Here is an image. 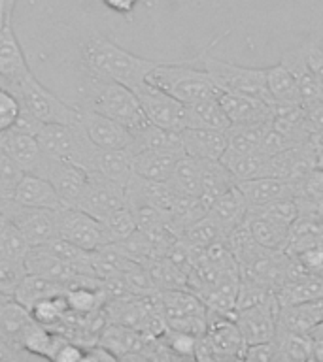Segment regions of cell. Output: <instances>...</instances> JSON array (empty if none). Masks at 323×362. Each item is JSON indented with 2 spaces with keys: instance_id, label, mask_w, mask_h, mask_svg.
Returning <instances> with one entry per match:
<instances>
[{
  "instance_id": "cell-1",
  "label": "cell",
  "mask_w": 323,
  "mask_h": 362,
  "mask_svg": "<svg viewBox=\"0 0 323 362\" xmlns=\"http://www.w3.org/2000/svg\"><path fill=\"white\" fill-rule=\"evenodd\" d=\"M79 53L81 64L89 76L112 79L129 89H136L138 85L144 83L147 74L161 62L135 55L98 33H93L89 38L81 42Z\"/></svg>"
},
{
  "instance_id": "cell-2",
  "label": "cell",
  "mask_w": 323,
  "mask_h": 362,
  "mask_svg": "<svg viewBox=\"0 0 323 362\" xmlns=\"http://www.w3.org/2000/svg\"><path fill=\"white\" fill-rule=\"evenodd\" d=\"M79 107H87L118 121L127 127L132 134L149 123L135 90L112 79L89 76V83L84 89V98Z\"/></svg>"
},
{
  "instance_id": "cell-3",
  "label": "cell",
  "mask_w": 323,
  "mask_h": 362,
  "mask_svg": "<svg viewBox=\"0 0 323 362\" xmlns=\"http://www.w3.org/2000/svg\"><path fill=\"white\" fill-rule=\"evenodd\" d=\"M146 81L172 95L186 106L221 95L220 87L214 83L208 72L195 64V57L187 61H161L147 74Z\"/></svg>"
},
{
  "instance_id": "cell-4",
  "label": "cell",
  "mask_w": 323,
  "mask_h": 362,
  "mask_svg": "<svg viewBox=\"0 0 323 362\" xmlns=\"http://www.w3.org/2000/svg\"><path fill=\"white\" fill-rule=\"evenodd\" d=\"M227 34H229V30L212 40V44H208L198 55H195V64L208 72V76L214 79V83L220 87L221 93L257 96V98H263V100L274 104L271 90H268V83H266V68L240 66V64L227 62L212 55V47Z\"/></svg>"
},
{
  "instance_id": "cell-5",
  "label": "cell",
  "mask_w": 323,
  "mask_h": 362,
  "mask_svg": "<svg viewBox=\"0 0 323 362\" xmlns=\"http://www.w3.org/2000/svg\"><path fill=\"white\" fill-rule=\"evenodd\" d=\"M6 89H10L17 96V100L21 104V112L28 113L40 123H79L81 110L62 100L61 96L47 89L34 74Z\"/></svg>"
},
{
  "instance_id": "cell-6",
  "label": "cell",
  "mask_w": 323,
  "mask_h": 362,
  "mask_svg": "<svg viewBox=\"0 0 323 362\" xmlns=\"http://www.w3.org/2000/svg\"><path fill=\"white\" fill-rule=\"evenodd\" d=\"M55 211L57 209L23 206L13 198L0 200V215H4L6 219H10L21 230L28 245H45L59 238Z\"/></svg>"
},
{
  "instance_id": "cell-7",
  "label": "cell",
  "mask_w": 323,
  "mask_h": 362,
  "mask_svg": "<svg viewBox=\"0 0 323 362\" xmlns=\"http://www.w3.org/2000/svg\"><path fill=\"white\" fill-rule=\"evenodd\" d=\"M132 90L138 96V102H140L149 123L170 130V132H178V134L187 129V106L183 102L147 81L140 83Z\"/></svg>"
},
{
  "instance_id": "cell-8",
  "label": "cell",
  "mask_w": 323,
  "mask_h": 362,
  "mask_svg": "<svg viewBox=\"0 0 323 362\" xmlns=\"http://www.w3.org/2000/svg\"><path fill=\"white\" fill-rule=\"evenodd\" d=\"M57 234L62 240L74 243L87 251H95L101 245H106L104 230H102V221L89 215L87 211L72 206L57 209Z\"/></svg>"
},
{
  "instance_id": "cell-9",
  "label": "cell",
  "mask_w": 323,
  "mask_h": 362,
  "mask_svg": "<svg viewBox=\"0 0 323 362\" xmlns=\"http://www.w3.org/2000/svg\"><path fill=\"white\" fill-rule=\"evenodd\" d=\"M278 315H280V304L276 294H272L271 298L263 300L259 304L246 305L234 311V321L240 328L246 345L263 344L276 338Z\"/></svg>"
},
{
  "instance_id": "cell-10",
  "label": "cell",
  "mask_w": 323,
  "mask_h": 362,
  "mask_svg": "<svg viewBox=\"0 0 323 362\" xmlns=\"http://www.w3.org/2000/svg\"><path fill=\"white\" fill-rule=\"evenodd\" d=\"M123 206H127L125 185L98 174L87 175L81 197L76 204V208L84 209L101 221Z\"/></svg>"
},
{
  "instance_id": "cell-11",
  "label": "cell",
  "mask_w": 323,
  "mask_h": 362,
  "mask_svg": "<svg viewBox=\"0 0 323 362\" xmlns=\"http://www.w3.org/2000/svg\"><path fill=\"white\" fill-rule=\"evenodd\" d=\"M0 149L25 172V174L42 175L47 164V155L42 153L36 136L27 130L11 127L0 134Z\"/></svg>"
},
{
  "instance_id": "cell-12",
  "label": "cell",
  "mask_w": 323,
  "mask_h": 362,
  "mask_svg": "<svg viewBox=\"0 0 323 362\" xmlns=\"http://www.w3.org/2000/svg\"><path fill=\"white\" fill-rule=\"evenodd\" d=\"M79 110H81L79 124L95 146L104 147V149H127V151H130L135 136L127 127L102 115V113L87 110V107H79Z\"/></svg>"
},
{
  "instance_id": "cell-13",
  "label": "cell",
  "mask_w": 323,
  "mask_h": 362,
  "mask_svg": "<svg viewBox=\"0 0 323 362\" xmlns=\"http://www.w3.org/2000/svg\"><path fill=\"white\" fill-rule=\"evenodd\" d=\"M36 140L44 155L50 158H62L70 160L78 155L79 146L84 141V129L81 124H62V123H44L36 132Z\"/></svg>"
},
{
  "instance_id": "cell-14",
  "label": "cell",
  "mask_w": 323,
  "mask_h": 362,
  "mask_svg": "<svg viewBox=\"0 0 323 362\" xmlns=\"http://www.w3.org/2000/svg\"><path fill=\"white\" fill-rule=\"evenodd\" d=\"M204 336L214 347L217 361L220 358H244L246 341H244L240 328L232 315L208 310V322H206Z\"/></svg>"
},
{
  "instance_id": "cell-15",
  "label": "cell",
  "mask_w": 323,
  "mask_h": 362,
  "mask_svg": "<svg viewBox=\"0 0 323 362\" xmlns=\"http://www.w3.org/2000/svg\"><path fill=\"white\" fill-rule=\"evenodd\" d=\"M30 74L33 70L13 30V19H6L0 28V85L10 87Z\"/></svg>"
},
{
  "instance_id": "cell-16",
  "label": "cell",
  "mask_w": 323,
  "mask_h": 362,
  "mask_svg": "<svg viewBox=\"0 0 323 362\" xmlns=\"http://www.w3.org/2000/svg\"><path fill=\"white\" fill-rule=\"evenodd\" d=\"M87 172L81 166L70 163V160H62V158H50L42 177L51 181V185L55 187L57 194L61 197L64 206H72L76 208L81 191H84L85 181H87Z\"/></svg>"
},
{
  "instance_id": "cell-17",
  "label": "cell",
  "mask_w": 323,
  "mask_h": 362,
  "mask_svg": "<svg viewBox=\"0 0 323 362\" xmlns=\"http://www.w3.org/2000/svg\"><path fill=\"white\" fill-rule=\"evenodd\" d=\"M220 102L231 124H255L272 121V104L257 96L221 93Z\"/></svg>"
},
{
  "instance_id": "cell-18",
  "label": "cell",
  "mask_w": 323,
  "mask_h": 362,
  "mask_svg": "<svg viewBox=\"0 0 323 362\" xmlns=\"http://www.w3.org/2000/svg\"><path fill=\"white\" fill-rule=\"evenodd\" d=\"M280 62L288 68L295 81H297V85H299L302 106H310V104L323 100V87L317 81L314 70L310 68L308 55H306V44L285 51Z\"/></svg>"
},
{
  "instance_id": "cell-19",
  "label": "cell",
  "mask_w": 323,
  "mask_h": 362,
  "mask_svg": "<svg viewBox=\"0 0 323 362\" xmlns=\"http://www.w3.org/2000/svg\"><path fill=\"white\" fill-rule=\"evenodd\" d=\"M186 155L183 147L174 149H144L132 155V172L144 180L169 181L176 164Z\"/></svg>"
},
{
  "instance_id": "cell-20",
  "label": "cell",
  "mask_w": 323,
  "mask_h": 362,
  "mask_svg": "<svg viewBox=\"0 0 323 362\" xmlns=\"http://www.w3.org/2000/svg\"><path fill=\"white\" fill-rule=\"evenodd\" d=\"M237 187L240 189L244 198H246L249 211L251 209L265 208V206L276 202L280 198L293 197L295 194L293 181L280 180V177H272V175L237 181Z\"/></svg>"
},
{
  "instance_id": "cell-21",
  "label": "cell",
  "mask_w": 323,
  "mask_h": 362,
  "mask_svg": "<svg viewBox=\"0 0 323 362\" xmlns=\"http://www.w3.org/2000/svg\"><path fill=\"white\" fill-rule=\"evenodd\" d=\"M180 138L186 155L200 160H221L229 146L227 130L220 129H183Z\"/></svg>"
},
{
  "instance_id": "cell-22",
  "label": "cell",
  "mask_w": 323,
  "mask_h": 362,
  "mask_svg": "<svg viewBox=\"0 0 323 362\" xmlns=\"http://www.w3.org/2000/svg\"><path fill=\"white\" fill-rule=\"evenodd\" d=\"M323 325V298L306 300L299 304L280 305L278 328L291 332L312 334Z\"/></svg>"
},
{
  "instance_id": "cell-23",
  "label": "cell",
  "mask_w": 323,
  "mask_h": 362,
  "mask_svg": "<svg viewBox=\"0 0 323 362\" xmlns=\"http://www.w3.org/2000/svg\"><path fill=\"white\" fill-rule=\"evenodd\" d=\"M13 200L23 206H30V208H44V209H61L64 208L61 197L57 194L55 187L51 185L42 175L36 174H25L23 180L16 189Z\"/></svg>"
},
{
  "instance_id": "cell-24",
  "label": "cell",
  "mask_w": 323,
  "mask_h": 362,
  "mask_svg": "<svg viewBox=\"0 0 323 362\" xmlns=\"http://www.w3.org/2000/svg\"><path fill=\"white\" fill-rule=\"evenodd\" d=\"M248 211V202L237 185L220 194L208 208V215L217 223L225 236L232 228H237L240 223L246 221Z\"/></svg>"
},
{
  "instance_id": "cell-25",
  "label": "cell",
  "mask_w": 323,
  "mask_h": 362,
  "mask_svg": "<svg viewBox=\"0 0 323 362\" xmlns=\"http://www.w3.org/2000/svg\"><path fill=\"white\" fill-rule=\"evenodd\" d=\"M159 304L163 310V315L166 319V325L170 321L186 319L193 315H206L208 308L197 294L189 288H170V291H157Z\"/></svg>"
},
{
  "instance_id": "cell-26",
  "label": "cell",
  "mask_w": 323,
  "mask_h": 362,
  "mask_svg": "<svg viewBox=\"0 0 323 362\" xmlns=\"http://www.w3.org/2000/svg\"><path fill=\"white\" fill-rule=\"evenodd\" d=\"M34 325H36V321L30 315V310L16 302L13 298L8 300V304L0 311V336L17 351H25L23 349V341H25V336Z\"/></svg>"
},
{
  "instance_id": "cell-27",
  "label": "cell",
  "mask_w": 323,
  "mask_h": 362,
  "mask_svg": "<svg viewBox=\"0 0 323 362\" xmlns=\"http://www.w3.org/2000/svg\"><path fill=\"white\" fill-rule=\"evenodd\" d=\"M23 262H25V268H27L28 274H40V276L59 279L62 283L78 274L72 266L62 262L45 245H30Z\"/></svg>"
},
{
  "instance_id": "cell-28",
  "label": "cell",
  "mask_w": 323,
  "mask_h": 362,
  "mask_svg": "<svg viewBox=\"0 0 323 362\" xmlns=\"http://www.w3.org/2000/svg\"><path fill=\"white\" fill-rule=\"evenodd\" d=\"M248 225L251 236L261 247L272 251H285L289 240V226L259 211H248Z\"/></svg>"
},
{
  "instance_id": "cell-29",
  "label": "cell",
  "mask_w": 323,
  "mask_h": 362,
  "mask_svg": "<svg viewBox=\"0 0 323 362\" xmlns=\"http://www.w3.org/2000/svg\"><path fill=\"white\" fill-rule=\"evenodd\" d=\"M64 293H67V287L59 279H51V277L40 276V274H27L11 298L30 310L40 300L53 298V296Z\"/></svg>"
},
{
  "instance_id": "cell-30",
  "label": "cell",
  "mask_w": 323,
  "mask_h": 362,
  "mask_svg": "<svg viewBox=\"0 0 323 362\" xmlns=\"http://www.w3.org/2000/svg\"><path fill=\"white\" fill-rule=\"evenodd\" d=\"M323 240V217L316 214H299L297 219L289 225V240L285 253L297 255L312 243Z\"/></svg>"
},
{
  "instance_id": "cell-31",
  "label": "cell",
  "mask_w": 323,
  "mask_h": 362,
  "mask_svg": "<svg viewBox=\"0 0 323 362\" xmlns=\"http://www.w3.org/2000/svg\"><path fill=\"white\" fill-rule=\"evenodd\" d=\"M268 157H271V155H266V153L263 151H225L223 153V157H221V163L225 164L227 168H229V172L234 175V180L244 181L268 175Z\"/></svg>"
},
{
  "instance_id": "cell-32",
  "label": "cell",
  "mask_w": 323,
  "mask_h": 362,
  "mask_svg": "<svg viewBox=\"0 0 323 362\" xmlns=\"http://www.w3.org/2000/svg\"><path fill=\"white\" fill-rule=\"evenodd\" d=\"M231 121L221 106L220 96L208 100L187 104V129H220L227 130Z\"/></svg>"
},
{
  "instance_id": "cell-33",
  "label": "cell",
  "mask_w": 323,
  "mask_h": 362,
  "mask_svg": "<svg viewBox=\"0 0 323 362\" xmlns=\"http://www.w3.org/2000/svg\"><path fill=\"white\" fill-rule=\"evenodd\" d=\"M295 198L299 204V214H316L323 217V170L316 166L297 181Z\"/></svg>"
},
{
  "instance_id": "cell-34",
  "label": "cell",
  "mask_w": 323,
  "mask_h": 362,
  "mask_svg": "<svg viewBox=\"0 0 323 362\" xmlns=\"http://www.w3.org/2000/svg\"><path fill=\"white\" fill-rule=\"evenodd\" d=\"M276 298L280 305L299 304V302H306V300L323 298V276L305 274V276L295 277V279H291V281L278 288Z\"/></svg>"
},
{
  "instance_id": "cell-35",
  "label": "cell",
  "mask_w": 323,
  "mask_h": 362,
  "mask_svg": "<svg viewBox=\"0 0 323 362\" xmlns=\"http://www.w3.org/2000/svg\"><path fill=\"white\" fill-rule=\"evenodd\" d=\"M234 185H237L234 175L229 172V168L221 160H203V189H200V198L206 204V208H210V204L214 202L215 198Z\"/></svg>"
},
{
  "instance_id": "cell-36",
  "label": "cell",
  "mask_w": 323,
  "mask_h": 362,
  "mask_svg": "<svg viewBox=\"0 0 323 362\" xmlns=\"http://www.w3.org/2000/svg\"><path fill=\"white\" fill-rule=\"evenodd\" d=\"M169 183L180 194L200 197V189H203V160L191 157V155H183L178 160V164H176Z\"/></svg>"
},
{
  "instance_id": "cell-37",
  "label": "cell",
  "mask_w": 323,
  "mask_h": 362,
  "mask_svg": "<svg viewBox=\"0 0 323 362\" xmlns=\"http://www.w3.org/2000/svg\"><path fill=\"white\" fill-rule=\"evenodd\" d=\"M266 83L274 104H302L299 85L282 62L266 68Z\"/></svg>"
},
{
  "instance_id": "cell-38",
  "label": "cell",
  "mask_w": 323,
  "mask_h": 362,
  "mask_svg": "<svg viewBox=\"0 0 323 362\" xmlns=\"http://www.w3.org/2000/svg\"><path fill=\"white\" fill-rule=\"evenodd\" d=\"M272 123V121H271ZM271 123H255V124H231L227 129L229 146L227 151L234 153H251L263 149L266 129Z\"/></svg>"
},
{
  "instance_id": "cell-39",
  "label": "cell",
  "mask_w": 323,
  "mask_h": 362,
  "mask_svg": "<svg viewBox=\"0 0 323 362\" xmlns=\"http://www.w3.org/2000/svg\"><path fill=\"white\" fill-rule=\"evenodd\" d=\"M149 272L153 285L157 291L170 288H187V274L181 272L169 257H155L144 264Z\"/></svg>"
},
{
  "instance_id": "cell-40",
  "label": "cell",
  "mask_w": 323,
  "mask_h": 362,
  "mask_svg": "<svg viewBox=\"0 0 323 362\" xmlns=\"http://www.w3.org/2000/svg\"><path fill=\"white\" fill-rule=\"evenodd\" d=\"M276 344L280 361H312V334L276 330Z\"/></svg>"
},
{
  "instance_id": "cell-41",
  "label": "cell",
  "mask_w": 323,
  "mask_h": 362,
  "mask_svg": "<svg viewBox=\"0 0 323 362\" xmlns=\"http://www.w3.org/2000/svg\"><path fill=\"white\" fill-rule=\"evenodd\" d=\"M132 260H129L125 257L115 243H106V245H101L95 251H91V264H93V270L101 279H108V277L119 276L121 272L127 270V266L130 264Z\"/></svg>"
},
{
  "instance_id": "cell-42",
  "label": "cell",
  "mask_w": 323,
  "mask_h": 362,
  "mask_svg": "<svg viewBox=\"0 0 323 362\" xmlns=\"http://www.w3.org/2000/svg\"><path fill=\"white\" fill-rule=\"evenodd\" d=\"M102 230H104V240H106V243L123 242L130 234H135L138 230L135 214L130 211L129 206L115 209V211H112L108 217L102 219Z\"/></svg>"
},
{
  "instance_id": "cell-43",
  "label": "cell",
  "mask_w": 323,
  "mask_h": 362,
  "mask_svg": "<svg viewBox=\"0 0 323 362\" xmlns=\"http://www.w3.org/2000/svg\"><path fill=\"white\" fill-rule=\"evenodd\" d=\"M67 298L68 310L78 315H89L95 311L102 310L106 304V294L104 288H89V287H78V288H68L64 293Z\"/></svg>"
},
{
  "instance_id": "cell-44",
  "label": "cell",
  "mask_w": 323,
  "mask_h": 362,
  "mask_svg": "<svg viewBox=\"0 0 323 362\" xmlns=\"http://www.w3.org/2000/svg\"><path fill=\"white\" fill-rule=\"evenodd\" d=\"M28 242L10 219L0 215V259L23 260L28 251Z\"/></svg>"
},
{
  "instance_id": "cell-45",
  "label": "cell",
  "mask_w": 323,
  "mask_h": 362,
  "mask_svg": "<svg viewBox=\"0 0 323 362\" xmlns=\"http://www.w3.org/2000/svg\"><path fill=\"white\" fill-rule=\"evenodd\" d=\"M68 304L64 294H59V296H53V298L40 300L30 308V315L38 325L45 328H55L62 322V319L67 317L68 313Z\"/></svg>"
},
{
  "instance_id": "cell-46",
  "label": "cell",
  "mask_w": 323,
  "mask_h": 362,
  "mask_svg": "<svg viewBox=\"0 0 323 362\" xmlns=\"http://www.w3.org/2000/svg\"><path fill=\"white\" fill-rule=\"evenodd\" d=\"M181 240L195 247H208L212 243L225 240V234L217 226V223L210 215H206L197 223H193L191 226H187L181 234Z\"/></svg>"
},
{
  "instance_id": "cell-47",
  "label": "cell",
  "mask_w": 323,
  "mask_h": 362,
  "mask_svg": "<svg viewBox=\"0 0 323 362\" xmlns=\"http://www.w3.org/2000/svg\"><path fill=\"white\" fill-rule=\"evenodd\" d=\"M28 272L23 260L0 259V294L13 296Z\"/></svg>"
},
{
  "instance_id": "cell-48",
  "label": "cell",
  "mask_w": 323,
  "mask_h": 362,
  "mask_svg": "<svg viewBox=\"0 0 323 362\" xmlns=\"http://www.w3.org/2000/svg\"><path fill=\"white\" fill-rule=\"evenodd\" d=\"M23 175H25V172L0 149V200L13 198Z\"/></svg>"
},
{
  "instance_id": "cell-49",
  "label": "cell",
  "mask_w": 323,
  "mask_h": 362,
  "mask_svg": "<svg viewBox=\"0 0 323 362\" xmlns=\"http://www.w3.org/2000/svg\"><path fill=\"white\" fill-rule=\"evenodd\" d=\"M163 339V344L174 353L178 358H195V349H197V336L193 334L181 332V330H172L166 328L163 336H159Z\"/></svg>"
},
{
  "instance_id": "cell-50",
  "label": "cell",
  "mask_w": 323,
  "mask_h": 362,
  "mask_svg": "<svg viewBox=\"0 0 323 362\" xmlns=\"http://www.w3.org/2000/svg\"><path fill=\"white\" fill-rule=\"evenodd\" d=\"M251 211H259V214H265L272 219L280 221L283 225H291L295 219H297V215H299V204H297V198L293 197H283L276 202L268 204L265 208L259 209H251Z\"/></svg>"
},
{
  "instance_id": "cell-51",
  "label": "cell",
  "mask_w": 323,
  "mask_h": 362,
  "mask_svg": "<svg viewBox=\"0 0 323 362\" xmlns=\"http://www.w3.org/2000/svg\"><path fill=\"white\" fill-rule=\"evenodd\" d=\"M21 113V104L10 89L0 85V134L16 127Z\"/></svg>"
},
{
  "instance_id": "cell-52",
  "label": "cell",
  "mask_w": 323,
  "mask_h": 362,
  "mask_svg": "<svg viewBox=\"0 0 323 362\" xmlns=\"http://www.w3.org/2000/svg\"><path fill=\"white\" fill-rule=\"evenodd\" d=\"M293 259L299 262V266L306 274L323 276V240L317 243H312L306 249L293 255Z\"/></svg>"
},
{
  "instance_id": "cell-53",
  "label": "cell",
  "mask_w": 323,
  "mask_h": 362,
  "mask_svg": "<svg viewBox=\"0 0 323 362\" xmlns=\"http://www.w3.org/2000/svg\"><path fill=\"white\" fill-rule=\"evenodd\" d=\"M242 361H259V362L280 361V353H278L276 339L263 341V344L246 345V351H244Z\"/></svg>"
},
{
  "instance_id": "cell-54",
  "label": "cell",
  "mask_w": 323,
  "mask_h": 362,
  "mask_svg": "<svg viewBox=\"0 0 323 362\" xmlns=\"http://www.w3.org/2000/svg\"><path fill=\"white\" fill-rule=\"evenodd\" d=\"M306 112V124L310 130L314 141L323 140V100L305 106Z\"/></svg>"
},
{
  "instance_id": "cell-55",
  "label": "cell",
  "mask_w": 323,
  "mask_h": 362,
  "mask_svg": "<svg viewBox=\"0 0 323 362\" xmlns=\"http://www.w3.org/2000/svg\"><path fill=\"white\" fill-rule=\"evenodd\" d=\"M84 345L76 344L74 339H67V341L61 345V349L57 351L53 362H84Z\"/></svg>"
},
{
  "instance_id": "cell-56",
  "label": "cell",
  "mask_w": 323,
  "mask_h": 362,
  "mask_svg": "<svg viewBox=\"0 0 323 362\" xmlns=\"http://www.w3.org/2000/svg\"><path fill=\"white\" fill-rule=\"evenodd\" d=\"M306 55H308V62H310V68L316 74L317 81L323 87V49L316 44H306Z\"/></svg>"
},
{
  "instance_id": "cell-57",
  "label": "cell",
  "mask_w": 323,
  "mask_h": 362,
  "mask_svg": "<svg viewBox=\"0 0 323 362\" xmlns=\"http://www.w3.org/2000/svg\"><path fill=\"white\" fill-rule=\"evenodd\" d=\"M104 2V6H106L108 10L115 11V13H119V16H130L132 13V10L136 8V4L140 2V0H102Z\"/></svg>"
},
{
  "instance_id": "cell-58",
  "label": "cell",
  "mask_w": 323,
  "mask_h": 362,
  "mask_svg": "<svg viewBox=\"0 0 323 362\" xmlns=\"http://www.w3.org/2000/svg\"><path fill=\"white\" fill-rule=\"evenodd\" d=\"M312 361L323 362V336L312 334Z\"/></svg>"
},
{
  "instance_id": "cell-59",
  "label": "cell",
  "mask_w": 323,
  "mask_h": 362,
  "mask_svg": "<svg viewBox=\"0 0 323 362\" xmlns=\"http://www.w3.org/2000/svg\"><path fill=\"white\" fill-rule=\"evenodd\" d=\"M17 0H0V8L4 11L6 19H13V11H16Z\"/></svg>"
},
{
  "instance_id": "cell-60",
  "label": "cell",
  "mask_w": 323,
  "mask_h": 362,
  "mask_svg": "<svg viewBox=\"0 0 323 362\" xmlns=\"http://www.w3.org/2000/svg\"><path fill=\"white\" fill-rule=\"evenodd\" d=\"M316 166L323 170V140L316 141Z\"/></svg>"
},
{
  "instance_id": "cell-61",
  "label": "cell",
  "mask_w": 323,
  "mask_h": 362,
  "mask_svg": "<svg viewBox=\"0 0 323 362\" xmlns=\"http://www.w3.org/2000/svg\"><path fill=\"white\" fill-rule=\"evenodd\" d=\"M8 300H10V296H6V294H0V311H2V308H4L6 304H8Z\"/></svg>"
},
{
  "instance_id": "cell-62",
  "label": "cell",
  "mask_w": 323,
  "mask_h": 362,
  "mask_svg": "<svg viewBox=\"0 0 323 362\" xmlns=\"http://www.w3.org/2000/svg\"><path fill=\"white\" fill-rule=\"evenodd\" d=\"M4 21H6V16H4V11H2V8H0V28L4 27Z\"/></svg>"
}]
</instances>
